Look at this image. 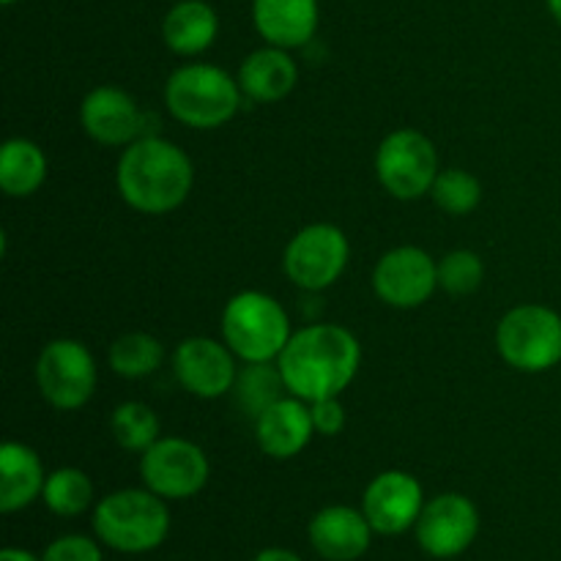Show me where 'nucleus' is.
<instances>
[{
	"label": "nucleus",
	"mask_w": 561,
	"mask_h": 561,
	"mask_svg": "<svg viewBox=\"0 0 561 561\" xmlns=\"http://www.w3.org/2000/svg\"><path fill=\"white\" fill-rule=\"evenodd\" d=\"M288 394L307 400L340 398L362 365V345L337 323H310L290 334L277 359Z\"/></svg>",
	"instance_id": "nucleus-1"
},
{
	"label": "nucleus",
	"mask_w": 561,
	"mask_h": 561,
	"mask_svg": "<svg viewBox=\"0 0 561 561\" xmlns=\"http://www.w3.org/2000/svg\"><path fill=\"white\" fill-rule=\"evenodd\" d=\"M115 186L129 208L162 217L184 206L195 186V168L184 148L164 137L146 135L121 153Z\"/></svg>",
	"instance_id": "nucleus-2"
},
{
	"label": "nucleus",
	"mask_w": 561,
	"mask_h": 561,
	"mask_svg": "<svg viewBox=\"0 0 561 561\" xmlns=\"http://www.w3.org/2000/svg\"><path fill=\"white\" fill-rule=\"evenodd\" d=\"M241 96L239 80L211 64H186L164 82V107L190 129L208 131L233 121Z\"/></svg>",
	"instance_id": "nucleus-3"
},
{
	"label": "nucleus",
	"mask_w": 561,
	"mask_h": 561,
	"mask_svg": "<svg viewBox=\"0 0 561 561\" xmlns=\"http://www.w3.org/2000/svg\"><path fill=\"white\" fill-rule=\"evenodd\" d=\"M93 531L118 553H148L168 540L170 510L148 488H124L93 510Z\"/></svg>",
	"instance_id": "nucleus-4"
},
{
	"label": "nucleus",
	"mask_w": 561,
	"mask_h": 561,
	"mask_svg": "<svg viewBox=\"0 0 561 561\" xmlns=\"http://www.w3.org/2000/svg\"><path fill=\"white\" fill-rule=\"evenodd\" d=\"M222 340L241 362H277L290 340V318L274 296L241 290L222 310Z\"/></svg>",
	"instance_id": "nucleus-5"
},
{
	"label": "nucleus",
	"mask_w": 561,
	"mask_h": 561,
	"mask_svg": "<svg viewBox=\"0 0 561 561\" xmlns=\"http://www.w3.org/2000/svg\"><path fill=\"white\" fill-rule=\"evenodd\" d=\"M496 351L513 370L548 373L561 362V316L546 305H518L496 327Z\"/></svg>",
	"instance_id": "nucleus-6"
},
{
	"label": "nucleus",
	"mask_w": 561,
	"mask_h": 561,
	"mask_svg": "<svg viewBox=\"0 0 561 561\" xmlns=\"http://www.w3.org/2000/svg\"><path fill=\"white\" fill-rule=\"evenodd\" d=\"M33 376H36L38 394L58 411L82 409L93 398L99 381L93 354L88 345L71 337L49 340L38 351Z\"/></svg>",
	"instance_id": "nucleus-7"
},
{
	"label": "nucleus",
	"mask_w": 561,
	"mask_h": 561,
	"mask_svg": "<svg viewBox=\"0 0 561 561\" xmlns=\"http://www.w3.org/2000/svg\"><path fill=\"white\" fill-rule=\"evenodd\" d=\"M438 173V151L422 131L394 129L378 146L376 175L383 190L398 201H420L431 195Z\"/></svg>",
	"instance_id": "nucleus-8"
},
{
	"label": "nucleus",
	"mask_w": 561,
	"mask_h": 561,
	"mask_svg": "<svg viewBox=\"0 0 561 561\" xmlns=\"http://www.w3.org/2000/svg\"><path fill=\"white\" fill-rule=\"evenodd\" d=\"M348 236L329 222H316L301 228L288 241L283 252V268L290 283L301 290H327L343 277L348 266Z\"/></svg>",
	"instance_id": "nucleus-9"
},
{
	"label": "nucleus",
	"mask_w": 561,
	"mask_h": 561,
	"mask_svg": "<svg viewBox=\"0 0 561 561\" xmlns=\"http://www.w3.org/2000/svg\"><path fill=\"white\" fill-rule=\"evenodd\" d=\"M208 474H211V466H208L206 453L190 438H159L140 455L142 485L162 496L164 502L197 496L206 488Z\"/></svg>",
	"instance_id": "nucleus-10"
},
{
	"label": "nucleus",
	"mask_w": 561,
	"mask_h": 561,
	"mask_svg": "<svg viewBox=\"0 0 561 561\" xmlns=\"http://www.w3.org/2000/svg\"><path fill=\"white\" fill-rule=\"evenodd\" d=\"M438 288V263L422 247H394L373 268V290L394 310H416Z\"/></svg>",
	"instance_id": "nucleus-11"
},
{
	"label": "nucleus",
	"mask_w": 561,
	"mask_h": 561,
	"mask_svg": "<svg viewBox=\"0 0 561 561\" xmlns=\"http://www.w3.org/2000/svg\"><path fill=\"white\" fill-rule=\"evenodd\" d=\"M416 542L433 559H455L469 551L480 535V513L474 502L460 493H442L425 502L416 520Z\"/></svg>",
	"instance_id": "nucleus-12"
},
{
	"label": "nucleus",
	"mask_w": 561,
	"mask_h": 561,
	"mask_svg": "<svg viewBox=\"0 0 561 561\" xmlns=\"http://www.w3.org/2000/svg\"><path fill=\"white\" fill-rule=\"evenodd\" d=\"M239 356L214 337L181 340L173 354V373L181 387L201 400H217L230 394L239 376Z\"/></svg>",
	"instance_id": "nucleus-13"
},
{
	"label": "nucleus",
	"mask_w": 561,
	"mask_h": 561,
	"mask_svg": "<svg viewBox=\"0 0 561 561\" xmlns=\"http://www.w3.org/2000/svg\"><path fill=\"white\" fill-rule=\"evenodd\" d=\"M422 510H425V491H422L420 480L400 469L381 471L378 477H373L362 496V513L370 520L373 531L383 537L414 529Z\"/></svg>",
	"instance_id": "nucleus-14"
},
{
	"label": "nucleus",
	"mask_w": 561,
	"mask_h": 561,
	"mask_svg": "<svg viewBox=\"0 0 561 561\" xmlns=\"http://www.w3.org/2000/svg\"><path fill=\"white\" fill-rule=\"evenodd\" d=\"M80 126L99 146H131L146 129V113L137 99L118 85H96L80 104Z\"/></svg>",
	"instance_id": "nucleus-15"
},
{
	"label": "nucleus",
	"mask_w": 561,
	"mask_h": 561,
	"mask_svg": "<svg viewBox=\"0 0 561 561\" xmlns=\"http://www.w3.org/2000/svg\"><path fill=\"white\" fill-rule=\"evenodd\" d=\"M255 442L263 455L274 460H290L310 447L316 436L310 403L296 394H285L274 405H268L255 422Z\"/></svg>",
	"instance_id": "nucleus-16"
},
{
	"label": "nucleus",
	"mask_w": 561,
	"mask_h": 561,
	"mask_svg": "<svg viewBox=\"0 0 561 561\" xmlns=\"http://www.w3.org/2000/svg\"><path fill=\"white\" fill-rule=\"evenodd\" d=\"M321 22L318 0H252V25L272 47L299 49L312 42Z\"/></svg>",
	"instance_id": "nucleus-17"
},
{
	"label": "nucleus",
	"mask_w": 561,
	"mask_h": 561,
	"mask_svg": "<svg viewBox=\"0 0 561 561\" xmlns=\"http://www.w3.org/2000/svg\"><path fill=\"white\" fill-rule=\"evenodd\" d=\"M373 526L362 510L332 504L310 520V542L327 561H356L367 553Z\"/></svg>",
	"instance_id": "nucleus-18"
},
{
	"label": "nucleus",
	"mask_w": 561,
	"mask_h": 561,
	"mask_svg": "<svg viewBox=\"0 0 561 561\" xmlns=\"http://www.w3.org/2000/svg\"><path fill=\"white\" fill-rule=\"evenodd\" d=\"M236 80H239L241 93L247 99L261 104H274L283 102L296 88L299 66L290 58V49L266 44V47L255 49V53H250L241 60Z\"/></svg>",
	"instance_id": "nucleus-19"
},
{
	"label": "nucleus",
	"mask_w": 561,
	"mask_h": 561,
	"mask_svg": "<svg viewBox=\"0 0 561 561\" xmlns=\"http://www.w3.org/2000/svg\"><path fill=\"white\" fill-rule=\"evenodd\" d=\"M44 482L47 474L36 449L22 442H5L0 447V510L5 515L31 507L44 493Z\"/></svg>",
	"instance_id": "nucleus-20"
},
{
	"label": "nucleus",
	"mask_w": 561,
	"mask_h": 561,
	"mask_svg": "<svg viewBox=\"0 0 561 561\" xmlns=\"http://www.w3.org/2000/svg\"><path fill=\"white\" fill-rule=\"evenodd\" d=\"M219 33V16L206 0H179L162 20V38L170 53L195 58L206 53Z\"/></svg>",
	"instance_id": "nucleus-21"
},
{
	"label": "nucleus",
	"mask_w": 561,
	"mask_h": 561,
	"mask_svg": "<svg viewBox=\"0 0 561 561\" xmlns=\"http://www.w3.org/2000/svg\"><path fill=\"white\" fill-rule=\"evenodd\" d=\"M47 153L27 137H11L0 148V186L9 197H31L47 181Z\"/></svg>",
	"instance_id": "nucleus-22"
},
{
	"label": "nucleus",
	"mask_w": 561,
	"mask_h": 561,
	"mask_svg": "<svg viewBox=\"0 0 561 561\" xmlns=\"http://www.w3.org/2000/svg\"><path fill=\"white\" fill-rule=\"evenodd\" d=\"M285 392H288V387H285L277 362H244V367H239L233 389H230V398L255 422L268 405L283 400Z\"/></svg>",
	"instance_id": "nucleus-23"
},
{
	"label": "nucleus",
	"mask_w": 561,
	"mask_h": 561,
	"mask_svg": "<svg viewBox=\"0 0 561 561\" xmlns=\"http://www.w3.org/2000/svg\"><path fill=\"white\" fill-rule=\"evenodd\" d=\"M110 370L121 378H146L164 362V348L153 334L126 332L110 345Z\"/></svg>",
	"instance_id": "nucleus-24"
},
{
	"label": "nucleus",
	"mask_w": 561,
	"mask_h": 561,
	"mask_svg": "<svg viewBox=\"0 0 561 561\" xmlns=\"http://www.w3.org/2000/svg\"><path fill=\"white\" fill-rule=\"evenodd\" d=\"M42 499L49 513L60 518H77L93 504V482L85 471L75 466L55 469L53 474H47Z\"/></svg>",
	"instance_id": "nucleus-25"
},
{
	"label": "nucleus",
	"mask_w": 561,
	"mask_h": 561,
	"mask_svg": "<svg viewBox=\"0 0 561 561\" xmlns=\"http://www.w3.org/2000/svg\"><path fill=\"white\" fill-rule=\"evenodd\" d=\"M110 431L118 442L121 449L126 453H146L153 442H159V416L153 414L151 405L140 403V400H126L110 416Z\"/></svg>",
	"instance_id": "nucleus-26"
},
{
	"label": "nucleus",
	"mask_w": 561,
	"mask_h": 561,
	"mask_svg": "<svg viewBox=\"0 0 561 561\" xmlns=\"http://www.w3.org/2000/svg\"><path fill=\"white\" fill-rule=\"evenodd\" d=\"M431 197L442 211L453 214V217H466L482 203V184L469 170L447 168L433 181Z\"/></svg>",
	"instance_id": "nucleus-27"
},
{
	"label": "nucleus",
	"mask_w": 561,
	"mask_h": 561,
	"mask_svg": "<svg viewBox=\"0 0 561 561\" xmlns=\"http://www.w3.org/2000/svg\"><path fill=\"white\" fill-rule=\"evenodd\" d=\"M485 279V263L474 250H453L438 261V288L453 296H469Z\"/></svg>",
	"instance_id": "nucleus-28"
},
{
	"label": "nucleus",
	"mask_w": 561,
	"mask_h": 561,
	"mask_svg": "<svg viewBox=\"0 0 561 561\" xmlns=\"http://www.w3.org/2000/svg\"><path fill=\"white\" fill-rule=\"evenodd\" d=\"M42 561H102V548L91 537L66 535L49 542Z\"/></svg>",
	"instance_id": "nucleus-29"
},
{
	"label": "nucleus",
	"mask_w": 561,
	"mask_h": 561,
	"mask_svg": "<svg viewBox=\"0 0 561 561\" xmlns=\"http://www.w3.org/2000/svg\"><path fill=\"white\" fill-rule=\"evenodd\" d=\"M310 414L318 436H340L345 431V422H348V414H345V405L340 403V398L312 400Z\"/></svg>",
	"instance_id": "nucleus-30"
},
{
	"label": "nucleus",
	"mask_w": 561,
	"mask_h": 561,
	"mask_svg": "<svg viewBox=\"0 0 561 561\" xmlns=\"http://www.w3.org/2000/svg\"><path fill=\"white\" fill-rule=\"evenodd\" d=\"M255 561H305L299 553L288 551V548H266L255 557Z\"/></svg>",
	"instance_id": "nucleus-31"
},
{
	"label": "nucleus",
	"mask_w": 561,
	"mask_h": 561,
	"mask_svg": "<svg viewBox=\"0 0 561 561\" xmlns=\"http://www.w3.org/2000/svg\"><path fill=\"white\" fill-rule=\"evenodd\" d=\"M0 561H42V559L33 557L31 551H22V548H3Z\"/></svg>",
	"instance_id": "nucleus-32"
},
{
	"label": "nucleus",
	"mask_w": 561,
	"mask_h": 561,
	"mask_svg": "<svg viewBox=\"0 0 561 561\" xmlns=\"http://www.w3.org/2000/svg\"><path fill=\"white\" fill-rule=\"evenodd\" d=\"M546 3H548V11H551L553 20L561 25V0H546Z\"/></svg>",
	"instance_id": "nucleus-33"
},
{
	"label": "nucleus",
	"mask_w": 561,
	"mask_h": 561,
	"mask_svg": "<svg viewBox=\"0 0 561 561\" xmlns=\"http://www.w3.org/2000/svg\"><path fill=\"white\" fill-rule=\"evenodd\" d=\"M0 3H3V5H14L16 0H0Z\"/></svg>",
	"instance_id": "nucleus-34"
}]
</instances>
